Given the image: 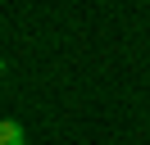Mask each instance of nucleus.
<instances>
[{
    "instance_id": "f257e3e1",
    "label": "nucleus",
    "mask_w": 150,
    "mask_h": 145,
    "mask_svg": "<svg viewBox=\"0 0 150 145\" xmlns=\"http://www.w3.org/2000/svg\"><path fill=\"white\" fill-rule=\"evenodd\" d=\"M0 145H28L23 127H18V122H9V118H0Z\"/></svg>"
},
{
    "instance_id": "f03ea898",
    "label": "nucleus",
    "mask_w": 150,
    "mask_h": 145,
    "mask_svg": "<svg viewBox=\"0 0 150 145\" xmlns=\"http://www.w3.org/2000/svg\"><path fill=\"white\" fill-rule=\"evenodd\" d=\"M0 72H5V59H0Z\"/></svg>"
}]
</instances>
